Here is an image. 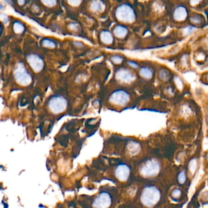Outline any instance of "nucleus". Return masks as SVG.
I'll list each match as a JSON object with an SVG mask.
<instances>
[{
	"instance_id": "1",
	"label": "nucleus",
	"mask_w": 208,
	"mask_h": 208,
	"mask_svg": "<svg viewBox=\"0 0 208 208\" xmlns=\"http://www.w3.org/2000/svg\"><path fill=\"white\" fill-rule=\"evenodd\" d=\"M160 192L155 187L150 186L145 188L142 193L141 200L143 204L147 207L155 206L160 200Z\"/></svg>"
},
{
	"instance_id": "2",
	"label": "nucleus",
	"mask_w": 208,
	"mask_h": 208,
	"mask_svg": "<svg viewBox=\"0 0 208 208\" xmlns=\"http://www.w3.org/2000/svg\"><path fill=\"white\" fill-rule=\"evenodd\" d=\"M115 16L119 21L125 23H132L135 19V14L133 9L126 4L120 5L117 8Z\"/></svg>"
},
{
	"instance_id": "3",
	"label": "nucleus",
	"mask_w": 208,
	"mask_h": 208,
	"mask_svg": "<svg viewBox=\"0 0 208 208\" xmlns=\"http://www.w3.org/2000/svg\"><path fill=\"white\" fill-rule=\"evenodd\" d=\"M14 73L15 81L20 85L26 86L31 83L32 78L22 64L17 65Z\"/></svg>"
},
{
	"instance_id": "4",
	"label": "nucleus",
	"mask_w": 208,
	"mask_h": 208,
	"mask_svg": "<svg viewBox=\"0 0 208 208\" xmlns=\"http://www.w3.org/2000/svg\"><path fill=\"white\" fill-rule=\"evenodd\" d=\"M160 170V166L158 162L154 159L147 160L142 165L140 169L142 175L145 177L154 176L157 175Z\"/></svg>"
},
{
	"instance_id": "5",
	"label": "nucleus",
	"mask_w": 208,
	"mask_h": 208,
	"mask_svg": "<svg viewBox=\"0 0 208 208\" xmlns=\"http://www.w3.org/2000/svg\"><path fill=\"white\" fill-rule=\"evenodd\" d=\"M48 106L53 113L57 114L65 110L67 107V101L62 97L56 96L50 100Z\"/></svg>"
},
{
	"instance_id": "6",
	"label": "nucleus",
	"mask_w": 208,
	"mask_h": 208,
	"mask_svg": "<svg viewBox=\"0 0 208 208\" xmlns=\"http://www.w3.org/2000/svg\"><path fill=\"white\" fill-rule=\"evenodd\" d=\"M130 100L129 95L124 90L115 91L110 96V102L115 106H125Z\"/></svg>"
},
{
	"instance_id": "7",
	"label": "nucleus",
	"mask_w": 208,
	"mask_h": 208,
	"mask_svg": "<svg viewBox=\"0 0 208 208\" xmlns=\"http://www.w3.org/2000/svg\"><path fill=\"white\" fill-rule=\"evenodd\" d=\"M111 204L112 198L109 194L106 192H103L99 194L94 199L93 204H92V207L105 208L110 207Z\"/></svg>"
},
{
	"instance_id": "8",
	"label": "nucleus",
	"mask_w": 208,
	"mask_h": 208,
	"mask_svg": "<svg viewBox=\"0 0 208 208\" xmlns=\"http://www.w3.org/2000/svg\"><path fill=\"white\" fill-rule=\"evenodd\" d=\"M27 61L33 70L36 72H39L42 70L44 66V62L43 59L37 54H31L27 57Z\"/></svg>"
},
{
	"instance_id": "9",
	"label": "nucleus",
	"mask_w": 208,
	"mask_h": 208,
	"mask_svg": "<svg viewBox=\"0 0 208 208\" xmlns=\"http://www.w3.org/2000/svg\"><path fill=\"white\" fill-rule=\"evenodd\" d=\"M115 175L118 180L120 181H126L129 176L130 169L126 164H120L115 169Z\"/></svg>"
},
{
	"instance_id": "10",
	"label": "nucleus",
	"mask_w": 208,
	"mask_h": 208,
	"mask_svg": "<svg viewBox=\"0 0 208 208\" xmlns=\"http://www.w3.org/2000/svg\"><path fill=\"white\" fill-rule=\"evenodd\" d=\"M115 76L119 81L125 82H130L134 79V75L125 69H120L118 70Z\"/></svg>"
},
{
	"instance_id": "11",
	"label": "nucleus",
	"mask_w": 208,
	"mask_h": 208,
	"mask_svg": "<svg viewBox=\"0 0 208 208\" xmlns=\"http://www.w3.org/2000/svg\"><path fill=\"white\" fill-rule=\"evenodd\" d=\"M188 15V12L186 9L183 6H179L178 7L173 14L174 18L177 21H183L186 18Z\"/></svg>"
},
{
	"instance_id": "12",
	"label": "nucleus",
	"mask_w": 208,
	"mask_h": 208,
	"mask_svg": "<svg viewBox=\"0 0 208 208\" xmlns=\"http://www.w3.org/2000/svg\"><path fill=\"white\" fill-rule=\"evenodd\" d=\"M128 33V29L122 25H117L113 28V34L119 38L125 37Z\"/></svg>"
},
{
	"instance_id": "13",
	"label": "nucleus",
	"mask_w": 208,
	"mask_h": 208,
	"mask_svg": "<svg viewBox=\"0 0 208 208\" xmlns=\"http://www.w3.org/2000/svg\"><path fill=\"white\" fill-rule=\"evenodd\" d=\"M101 39L104 43L110 44L113 41V36L109 31H103L101 33Z\"/></svg>"
},
{
	"instance_id": "14",
	"label": "nucleus",
	"mask_w": 208,
	"mask_h": 208,
	"mask_svg": "<svg viewBox=\"0 0 208 208\" xmlns=\"http://www.w3.org/2000/svg\"><path fill=\"white\" fill-rule=\"evenodd\" d=\"M92 9L95 12H101L104 8V5L100 0H94L92 2Z\"/></svg>"
},
{
	"instance_id": "15",
	"label": "nucleus",
	"mask_w": 208,
	"mask_h": 208,
	"mask_svg": "<svg viewBox=\"0 0 208 208\" xmlns=\"http://www.w3.org/2000/svg\"><path fill=\"white\" fill-rule=\"evenodd\" d=\"M128 150L129 154L135 155L140 151V145L135 142H131L128 146Z\"/></svg>"
},
{
	"instance_id": "16",
	"label": "nucleus",
	"mask_w": 208,
	"mask_h": 208,
	"mask_svg": "<svg viewBox=\"0 0 208 208\" xmlns=\"http://www.w3.org/2000/svg\"><path fill=\"white\" fill-rule=\"evenodd\" d=\"M140 75L146 79H150L153 77V72L150 70V68H147V67H143L142 68L140 72H139Z\"/></svg>"
},
{
	"instance_id": "17",
	"label": "nucleus",
	"mask_w": 208,
	"mask_h": 208,
	"mask_svg": "<svg viewBox=\"0 0 208 208\" xmlns=\"http://www.w3.org/2000/svg\"><path fill=\"white\" fill-rule=\"evenodd\" d=\"M25 29V26L21 23L19 21H15L14 23V30L16 33L20 34L23 32Z\"/></svg>"
},
{
	"instance_id": "18",
	"label": "nucleus",
	"mask_w": 208,
	"mask_h": 208,
	"mask_svg": "<svg viewBox=\"0 0 208 208\" xmlns=\"http://www.w3.org/2000/svg\"><path fill=\"white\" fill-rule=\"evenodd\" d=\"M197 168V161L196 159H192L189 163V169L192 174H194Z\"/></svg>"
},
{
	"instance_id": "19",
	"label": "nucleus",
	"mask_w": 208,
	"mask_h": 208,
	"mask_svg": "<svg viewBox=\"0 0 208 208\" xmlns=\"http://www.w3.org/2000/svg\"><path fill=\"white\" fill-rule=\"evenodd\" d=\"M43 45L49 48H54L56 47V43L50 40L45 39L43 41Z\"/></svg>"
},
{
	"instance_id": "20",
	"label": "nucleus",
	"mask_w": 208,
	"mask_h": 208,
	"mask_svg": "<svg viewBox=\"0 0 208 208\" xmlns=\"http://www.w3.org/2000/svg\"><path fill=\"white\" fill-rule=\"evenodd\" d=\"M178 180L180 184H183L185 182L186 180V173H185L184 171H182L178 176Z\"/></svg>"
},
{
	"instance_id": "21",
	"label": "nucleus",
	"mask_w": 208,
	"mask_h": 208,
	"mask_svg": "<svg viewBox=\"0 0 208 208\" xmlns=\"http://www.w3.org/2000/svg\"><path fill=\"white\" fill-rule=\"evenodd\" d=\"M42 3L47 6H53L56 4L57 0H41Z\"/></svg>"
},
{
	"instance_id": "22",
	"label": "nucleus",
	"mask_w": 208,
	"mask_h": 208,
	"mask_svg": "<svg viewBox=\"0 0 208 208\" xmlns=\"http://www.w3.org/2000/svg\"><path fill=\"white\" fill-rule=\"evenodd\" d=\"M159 77L163 80H167L169 78V74L167 72V71L165 70H161L159 73Z\"/></svg>"
},
{
	"instance_id": "23",
	"label": "nucleus",
	"mask_w": 208,
	"mask_h": 208,
	"mask_svg": "<svg viewBox=\"0 0 208 208\" xmlns=\"http://www.w3.org/2000/svg\"><path fill=\"white\" fill-rule=\"evenodd\" d=\"M81 1L82 0H67L68 4L72 6H79L81 4Z\"/></svg>"
},
{
	"instance_id": "24",
	"label": "nucleus",
	"mask_w": 208,
	"mask_h": 208,
	"mask_svg": "<svg viewBox=\"0 0 208 208\" xmlns=\"http://www.w3.org/2000/svg\"><path fill=\"white\" fill-rule=\"evenodd\" d=\"M112 60L115 64H120L122 62L123 58L119 56H114L112 57Z\"/></svg>"
},
{
	"instance_id": "25",
	"label": "nucleus",
	"mask_w": 208,
	"mask_h": 208,
	"mask_svg": "<svg viewBox=\"0 0 208 208\" xmlns=\"http://www.w3.org/2000/svg\"><path fill=\"white\" fill-rule=\"evenodd\" d=\"M181 191L178 189H176L172 192V196L175 198H178L181 196Z\"/></svg>"
},
{
	"instance_id": "26",
	"label": "nucleus",
	"mask_w": 208,
	"mask_h": 208,
	"mask_svg": "<svg viewBox=\"0 0 208 208\" xmlns=\"http://www.w3.org/2000/svg\"><path fill=\"white\" fill-rule=\"evenodd\" d=\"M193 23H199L201 22V19L198 16H195V17H194L192 18L191 19Z\"/></svg>"
},
{
	"instance_id": "27",
	"label": "nucleus",
	"mask_w": 208,
	"mask_h": 208,
	"mask_svg": "<svg viewBox=\"0 0 208 208\" xmlns=\"http://www.w3.org/2000/svg\"><path fill=\"white\" fill-rule=\"evenodd\" d=\"M128 64L129 65H131V67H134V68H137V67H138V65H137L135 62H134L128 61Z\"/></svg>"
},
{
	"instance_id": "28",
	"label": "nucleus",
	"mask_w": 208,
	"mask_h": 208,
	"mask_svg": "<svg viewBox=\"0 0 208 208\" xmlns=\"http://www.w3.org/2000/svg\"><path fill=\"white\" fill-rule=\"evenodd\" d=\"M68 27L70 28L71 29L76 30V29H77V26H76V25H75V23H70V25H68Z\"/></svg>"
},
{
	"instance_id": "29",
	"label": "nucleus",
	"mask_w": 208,
	"mask_h": 208,
	"mask_svg": "<svg viewBox=\"0 0 208 208\" xmlns=\"http://www.w3.org/2000/svg\"><path fill=\"white\" fill-rule=\"evenodd\" d=\"M201 0H191V3L192 5H197Z\"/></svg>"
},
{
	"instance_id": "30",
	"label": "nucleus",
	"mask_w": 208,
	"mask_h": 208,
	"mask_svg": "<svg viewBox=\"0 0 208 208\" xmlns=\"http://www.w3.org/2000/svg\"><path fill=\"white\" fill-rule=\"evenodd\" d=\"M25 2V0H18V3L20 5H24Z\"/></svg>"
},
{
	"instance_id": "31",
	"label": "nucleus",
	"mask_w": 208,
	"mask_h": 208,
	"mask_svg": "<svg viewBox=\"0 0 208 208\" xmlns=\"http://www.w3.org/2000/svg\"><path fill=\"white\" fill-rule=\"evenodd\" d=\"M207 162H208V153L207 154Z\"/></svg>"
},
{
	"instance_id": "32",
	"label": "nucleus",
	"mask_w": 208,
	"mask_h": 208,
	"mask_svg": "<svg viewBox=\"0 0 208 208\" xmlns=\"http://www.w3.org/2000/svg\"><path fill=\"white\" fill-rule=\"evenodd\" d=\"M207 80H208V74H207Z\"/></svg>"
},
{
	"instance_id": "33",
	"label": "nucleus",
	"mask_w": 208,
	"mask_h": 208,
	"mask_svg": "<svg viewBox=\"0 0 208 208\" xmlns=\"http://www.w3.org/2000/svg\"><path fill=\"white\" fill-rule=\"evenodd\" d=\"M207 120H208V118H207Z\"/></svg>"
}]
</instances>
